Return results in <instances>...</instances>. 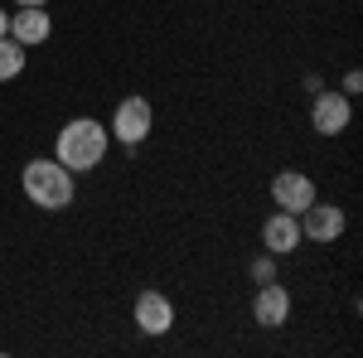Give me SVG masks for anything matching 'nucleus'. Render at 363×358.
I'll use <instances>...</instances> for the list:
<instances>
[{"mask_svg":"<svg viewBox=\"0 0 363 358\" xmlns=\"http://www.w3.org/2000/svg\"><path fill=\"white\" fill-rule=\"evenodd\" d=\"M107 150H112V131H107L97 116H73V121H63V131H58V140H54V160L63 169H73V174L102 169Z\"/></svg>","mask_w":363,"mask_h":358,"instance_id":"nucleus-1","label":"nucleus"},{"mask_svg":"<svg viewBox=\"0 0 363 358\" xmlns=\"http://www.w3.org/2000/svg\"><path fill=\"white\" fill-rule=\"evenodd\" d=\"M20 189L34 208H44V213H63L68 203H73V194H78V174L73 169H63L54 155H39V160H29L25 174H20Z\"/></svg>","mask_w":363,"mask_h":358,"instance_id":"nucleus-2","label":"nucleus"},{"mask_svg":"<svg viewBox=\"0 0 363 358\" xmlns=\"http://www.w3.org/2000/svg\"><path fill=\"white\" fill-rule=\"evenodd\" d=\"M107 131H112V140H121L126 150H140V145L150 140V131H155V107H150L140 92H136V97H121Z\"/></svg>","mask_w":363,"mask_h":358,"instance_id":"nucleus-3","label":"nucleus"},{"mask_svg":"<svg viewBox=\"0 0 363 358\" xmlns=\"http://www.w3.org/2000/svg\"><path fill=\"white\" fill-rule=\"evenodd\" d=\"M315 198H320V189H315V179H310L306 169H277V174H272V203H277V208H286V213L301 218Z\"/></svg>","mask_w":363,"mask_h":358,"instance_id":"nucleus-4","label":"nucleus"},{"mask_svg":"<svg viewBox=\"0 0 363 358\" xmlns=\"http://www.w3.org/2000/svg\"><path fill=\"white\" fill-rule=\"evenodd\" d=\"M349 121H354V97H344V92H315V102H310V126H315V136H344L349 131Z\"/></svg>","mask_w":363,"mask_h":358,"instance_id":"nucleus-5","label":"nucleus"},{"mask_svg":"<svg viewBox=\"0 0 363 358\" xmlns=\"http://www.w3.org/2000/svg\"><path fill=\"white\" fill-rule=\"evenodd\" d=\"M344 228H349V213L339 208V203H310L306 213H301V237L310 242H320V247H335L339 237H344Z\"/></svg>","mask_w":363,"mask_h":358,"instance_id":"nucleus-6","label":"nucleus"},{"mask_svg":"<svg viewBox=\"0 0 363 358\" xmlns=\"http://www.w3.org/2000/svg\"><path fill=\"white\" fill-rule=\"evenodd\" d=\"M131 320H136V330H140V334L160 339V334L174 330V301H169L165 291H140L136 305H131Z\"/></svg>","mask_w":363,"mask_h":358,"instance_id":"nucleus-7","label":"nucleus"},{"mask_svg":"<svg viewBox=\"0 0 363 358\" xmlns=\"http://www.w3.org/2000/svg\"><path fill=\"white\" fill-rule=\"evenodd\" d=\"M49 34H54V15H49V5H20L15 15H10V39L15 44H49Z\"/></svg>","mask_w":363,"mask_h":358,"instance_id":"nucleus-8","label":"nucleus"},{"mask_svg":"<svg viewBox=\"0 0 363 358\" xmlns=\"http://www.w3.org/2000/svg\"><path fill=\"white\" fill-rule=\"evenodd\" d=\"M252 320H257L262 330H281V325L291 320V291H286L281 281L257 286V296H252Z\"/></svg>","mask_w":363,"mask_h":358,"instance_id":"nucleus-9","label":"nucleus"},{"mask_svg":"<svg viewBox=\"0 0 363 358\" xmlns=\"http://www.w3.org/2000/svg\"><path fill=\"white\" fill-rule=\"evenodd\" d=\"M301 242L306 237H301V218L296 213H286V208L267 213V223H262V247L272 252V257H291Z\"/></svg>","mask_w":363,"mask_h":358,"instance_id":"nucleus-10","label":"nucleus"},{"mask_svg":"<svg viewBox=\"0 0 363 358\" xmlns=\"http://www.w3.org/2000/svg\"><path fill=\"white\" fill-rule=\"evenodd\" d=\"M25 73V44H15L10 34L0 39V83H15Z\"/></svg>","mask_w":363,"mask_h":358,"instance_id":"nucleus-11","label":"nucleus"},{"mask_svg":"<svg viewBox=\"0 0 363 358\" xmlns=\"http://www.w3.org/2000/svg\"><path fill=\"white\" fill-rule=\"evenodd\" d=\"M247 276H252V286H267V281H277V257L262 247V257H252Z\"/></svg>","mask_w":363,"mask_h":358,"instance_id":"nucleus-12","label":"nucleus"},{"mask_svg":"<svg viewBox=\"0 0 363 358\" xmlns=\"http://www.w3.org/2000/svg\"><path fill=\"white\" fill-rule=\"evenodd\" d=\"M339 92H344V97H359V92H363V73H359V68H354V73H344Z\"/></svg>","mask_w":363,"mask_h":358,"instance_id":"nucleus-13","label":"nucleus"},{"mask_svg":"<svg viewBox=\"0 0 363 358\" xmlns=\"http://www.w3.org/2000/svg\"><path fill=\"white\" fill-rule=\"evenodd\" d=\"M5 34H10V10L0 5V39H5Z\"/></svg>","mask_w":363,"mask_h":358,"instance_id":"nucleus-14","label":"nucleus"},{"mask_svg":"<svg viewBox=\"0 0 363 358\" xmlns=\"http://www.w3.org/2000/svg\"><path fill=\"white\" fill-rule=\"evenodd\" d=\"M10 5H15V10H20V5H49V0H10Z\"/></svg>","mask_w":363,"mask_h":358,"instance_id":"nucleus-15","label":"nucleus"}]
</instances>
